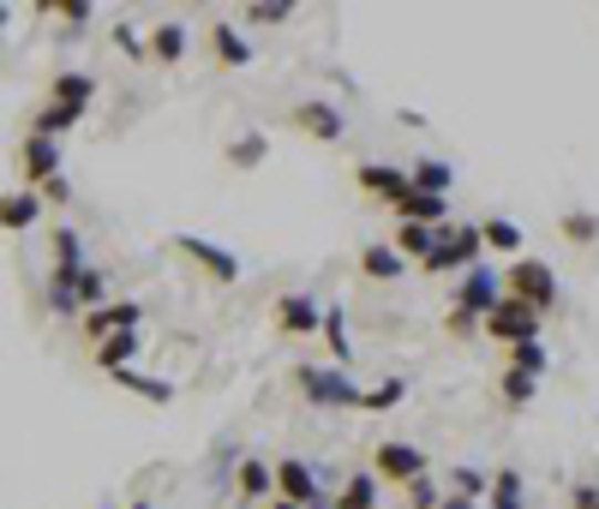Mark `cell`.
Returning a JSON list of instances; mask_svg holds the SVG:
<instances>
[{
    "label": "cell",
    "instance_id": "obj_1",
    "mask_svg": "<svg viewBox=\"0 0 599 509\" xmlns=\"http://www.w3.org/2000/svg\"><path fill=\"white\" fill-rule=\"evenodd\" d=\"M539 330H546V312L528 300H516V294H504L498 305H492V318H486V336L498 342V347H521V342H539Z\"/></svg>",
    "mask_w": 599,
    "mask_h": 509
},
{
    "label": "cell",
    "instance_id": "obj_2",
    "mask_svg": "<svg viewBox=\"0 0 599 509\" xmlns=\"http://www.w3.org/2000/svg\"><path fill=\"white\" fill-rule=\"evenodd\" d=\"M288 377H295V389L312 407H360V389L342 377V366H312V360H306V366H295Z\"/></svg>",
    "mask_w": 599,
    "mask_h": 509
},
{
    "label": "cell",
    "instance_id": "obj_3",
    "mask_svg": "<svg viewBox=\"0 0 599 509\" xmlns=\"http://www.w3.org/2000/svg\"><path fill=\"white\" fill-rule=\"evenodd\" d=\"M372 474L384 479V486H420V479H426V449L420 444H402V438H384L372 449Z\"/></svg>",
    "mask_w": 599,
    "mask_h": 509
},
{
    "label": "cell",
    "instance_id": "obj_4",
    "mask_svg": "<svg viewBox=\"0 0 599 509\" xmlns=\"http://www.w3.org/2000/svg\"><path fill=\"white\" fill-rule=\"evenodd\" d=\"M504 294L551 312L558 305V276H551V264H539V258H516V264H504Z\"/></svg>",
    "mask_w": 599,
    "mask_h": 509
},
{
    "label": "cell",
    "instance_id": "obj_5",
    "mask_svg": "<svg viewBox=\"0 0 599 509\" xmlns=\"http://www.w3.org/2000/svg\"><path fill=\"white\" fill-rule=\"evenodd\" d=\"M270 318H276V330H282V336H295V342H312V336H324V305H318L312 294H300V288L276 294Z\"/></svg>",
    "mask_w": 599,
    "mask_h": 509
},
{
    "label": "cell",
    "instance_id": "obj_6",
    "mask_svg": "<svg viewBox=\"0 0 599 509\" xmlns=\"http://www.w3.org/2000/svg\"><path fill=\"white\" fill-rule=\"evenodd\" d=\"M168 246L186 258V264H198V276H210L216 288H234V282H240V258H234L228 246H210V240H198V235H174Z\"/></svg>",
    "mask_w": 599,
    "mask_h": 509
},
{
    "label": "cell",
    "instance_id": "obj_7",
    "mask_svg": "<svg viewBox=\"0 0 599 509\" xmlns=\"http://www.w3.org/2000/svg\"><path fill=\"white\" fill-rule=\"evenodd\" d=\"M19 174H24V186H49V180H61V144L54 138H42V133H24L19 138Z\"/></svg>",
    "mask_w": 599,
    "mask_h": 509
},
{
    "label": "cell",
    "instance_id": "obj_8",
    "mask_svg": "<svg viewBox=\"0 0 599 509\" xmlns=\"http://www.w3.org/2000/svg\"><path fill=\"white\" fill-rule=\"evenodd\" d=\"M504 300V288H498V270H486V264H474L456 282V300L450 305H462V312H474V318H492V305Z\"/></svg>",
    "mask_w": 599,
    "mask_h": 509
},
{
    "label": "cell",
    "instance_id": "obj_9",
    "mask_svg": "<svg viewBox=\"0 0 599 509\" xmlns=\"http://www.w3.org/2000/svg\"><path fill=\"white\" fill-rule=\"evenodd\" d=\"M138 318H144L138 300H109V305H96V312H84V336L102 347L109 336H121V330H138Z\"/></svg>",
    "mask_w": 599,
    "mask_h": 509
},
{
    "label": "cell",
    "instance_id": "obj_10",
    "mask_svg": "<svg viewBox=\"0 0 599 509\" xmlns=\"http://www.w3.org/2000/svg\"><path fill=\"white\" fill-rule=\"evenodd\" d=\"M276 498L312 509L318 498H324V491H318V468H306L300 456H282V461H276Z\"/></svg>",
    "mask_w": 599,
    "mask_h": 509
},
{
    "label": "cell",
    "instance_id": "obj_11",
    "mask_svg": "<svg viewBox=\"0 0 599 509\" xmlns=\"http://www.w3.org/2000/svg\"><path fill=\"white\" fill-rule=\"evenodd\" d=\"M295 126H300L306 138H318V144H335V138L348 133V121H342V108H335V102H300Z\"/></svg>",
    "mask_w": 599,
    "mask_h": 509
},
{
    "label": "cell",
    "instance_id": "obj_12",
    "mask_svg": "<svg viewBox=\"0 0 599 509\" xmlns=\"http://www.w3.org/2000/svg\"><path fill=\"white\" fill-rule=\"evenodd\" d=\"M354 180H360V193H366V198H384V204H396L407 193V168H390V163H360Z\"/></svg>",
    "mask_w": 599,
    "mask_h": 509
},
{
    "label": "cell",
    "instance_id": "obj_13",
    "mask_svg": "<svg viewBox=\"0 0 599 509\" xmlns=\"http://www.w3.org/2000/svg\"><path fill=\"white\" fill-rule=\"evenodd\" d=\"M234 486H240V503L276 498V461H265V456H246L240 468H234Z\"/></svg>",
    "mask_w": 599,
    "mask_h": 509
},
{
    "label": "cell",
    "instance_id": "obj_14",
    "mask_svg": "<svg viewBox=\"0 0 599 509\" xmlns=\"http://www.w3.org/2000/svg\"><path fill=\"white\" fill-rule=\"evenodd\" d=\"M42 222V193H31V186H19V193H7V204H0V228L7 235H24V228Z\"/></svg>",
    "mask_w": 599,
    "mask_h": 509
},
{
    "label": "cell",
    "instance_id": "obj_15",
    "mask_svg": "<svg viewBox=\"0 0 599 509\" xmlns=\"http://www.w3.org/2000/svg\"><path fill=\"white\" fill-rule=\"evenodd\" d=\"M390 210L402 216V222H426V228H444V216H450V198H432V193H414V186H407V193L390 204Z\"/></svg>",
    "mask_w": 599,
    "mask_h": 509
},
{
    "label": "cell",
    "instance_id": "obj_16",
    "mask_svg": "<svg viewBox=\"0 0 599 509\" xmlns=\"http://www.w3.org/2000/svg\"><path fill=\"white\" fill-rule=\"evenodd\" d=\"M437 240H444V228H426V222H396V252L402 258H414V264H426V258L437 252Z\"/></svg>",
    "mask_w": 599,
    "mask_h": 509
},
{
    "label": "cell",
    "instance_id": "obj_17",
    "mask_svg": "<svg viewBox=\"0 0 599 509\" xmlns=\"http://www.w3.org/2000/svg\"><path fill=\"white\" fill-rule=\"evenodd\" d=\"M360 276L366 282H396V276H407V258L396 246H360Z\"/></svg>",
    "mask_w": 599,
    "mask_h": 509
},
{
    "label": "cell",
    "instance_id": "obj_18",
    "mask_svg": "<svg viewBox=\"0 0 599 509\" xmlns=\"http://www.w3.org/2000/svg\"><path fill=\"white\" fill-rule=\"evenodd\" d=\"M210 54L223 66H252V42H246V31H234V24H223V19L210 24Z\"/></svg>",
    "mask_w": 599,
    "mask_h": 509
},
{
    "label": "cell",
    "instance_id": "obj_19",
    "mask_svg": "<svg viewBox=\"0 0 599 509\" xmlns=\"http://www.w3.org/2000/svg\"><path fill=\"white\" fill-rule=\"evenodd\" d=\"M91 96H96V79L91 72H61V79H49V102H66V108H91Z\"/></svg>",
    "mask_w": 599,
    "mask_h": 509
},
{
    "label": "cell",
    "instance_id": "obj_20",
    "mask_svg": "<svg viewBox=\"0 0 599 509\" xmlns=\"http://www.w3.org/2000/svg\"><path fill=\"white\" fill-rule=\"evenodd\" d=\"M407 186H414V193H432V198H450V186H456V168L437 163V156H426V163L407 168Z\"/></svg>",
    "mask_w": 599,
    "mask_h": 509
},
{
    "label": "cell",
    "instance_id": "obj_21",
    "mask_svg": "<svg viewBox=\"0 0 599 509\" xmlns=\"http://www.w3.org/2000/svg\"><path fill=\"white\" fill-rule=\"evenodd\" d=\"M138 347H144V342H138V330H121V336H109V342L96 347V366L114 377V372H126V366L138 360Z\"/></svg>",
    "mask_w": 599,
    "mask_h": 509
},
{
    "label": "cell",
    "instance_id": "obj_22",
    "mask_svg": "<svg viewBox=\"0 0 599 509\" xmlns=\"http://www.w3.org/2000/svg\"><path fill=\"white\" fill-rule=\"evenodd\" d=\"M79 121H84V114H79V108H66V102H42V108L31 114V133H42V138L61 144V133H72Z\"/></svg>",
    "mask_w": 599,
    "mask_h": 509
},
{
    "label": "cell",
    "instance_id": "obj_23",
    "mask_svg": "<svg viewBox=\"0 0 599 509\" xmlns=\"http://www.w3.org/2000/svg\"><path fill=\"white\" fill-rule=\"evenodd\" d=\"M151 61H163V66L186 61V24L180 19H168V24H156V31H151Z\"/></svg>",
    "mask_w": 599,
    "mask_h": 509
},
{
    "label": "cell",
    "instance_id": "obj_24",
    "mask_svg": "<svg viewBox=\"0 0 599 509\" xmlns=\"http://www.w3.org/2000/svg\"><path fill=\"white\" fill-rule=\"evenodd\" d=\"M378 486H384V479L378 474H348L342 479V491H335V509H378Z\"/></svg>",
    "mask_w": 599,
    "mask_h": 509
},
{
    "label": "cell",
    "instance_id": "obj_25",
    "mask_svg": "<svg viewBox=\"0 0 599 509\" xmlns=\"http://www.w3.org/2000/svg\"><path fill=\"white\" fill-rule=\"evenodd\" d=\"M479 228H486V246H492V252H504L509 264H516V258H528V252H521V228L509 222V216H486Z\"/></svg>",
    "mask_w": 599,
    "mask_h": 509
},
{
    "label": "cell",
    "instance_id": "obj_26",
    "mask_svg": "<svg viewBox=\"0 0 599 509\" xmlns=\"http://www.w3.org/2000/svg\"><path fill=\"white\" fill-rule=\"evenodd\" d=\"M324 347H330L335 366H348V360H354V342H348V312H342V305H324Z\"/></svg>",
    "mask_w": 599,
    "mask_h": 509
},
{
    "label": "cell",
    "instance_id": "obj_27",
    "mask_svg": "<svg viewBox=\"0 0 599 509\" xmlns=\"http://www.w3.org/2000/svg\"><path fill=\"white\" fill-rule=\"evenodd\" d=\"M551 354L546 342H521V347H504V372H528V377H546Z\"/></svg>",
    "mask_w": 599,
    "mask_h": 509
},
{
    "label": "cell",
    "instance_id": "obj_28",
    "mask_svg": "<svg viewBox=\"0 0 599 509\" xmlns=\"http://www.w3.org/2000/svg\"><path fill=\"white\" fill-rule=\"evenodd\" d=\"M114 384H121V389H133V396H144V402H174V384H168V377H144V372H133V366H126V372H114Z\"/></svg>",
    "mask_w": 599,
    "mask_h": 509
},
{
    "label": "cell",
    "instance_id": "obj_29",
    "mask_svg": "<svg viewBox=\"0 0 599 509\" xmlns=\"http://www.w3.org/2000/svg\"><path fill=\"white\" fill-rule=\"evenodd\" d=\"M402 402H407V384H402V377H384V384L360 389V414H390V407H402Z\"/></svg>",
    "mask_w": 599,
    "mask_h": 509
},
{
    "label": "cell",
    "instance_id": "obj_30",
    "mask_svg": "<svg viewBox=\"0 0 599 509\" xmlns=\"http://www.w3.org/2000/svg\"><path fill=\"white\" fill-rule=\"evenodd\" d=\"M492 509H521L528 503V486H521V474L516 468H498L492 474V498H486Z\"/></svg>",
    "mask_w": 599,
    "mask_h": 509
},
{
    "label": "cell",
    "instance_id": "obj_31",
    "mask_svg": "<svg viewBox=\"0 0 599 509\" xmlns=\"http://www.w3.org/2000/svg\"><path fill=\"white\" fill-rule=\"evenodd\" d=\"M426 276H444V270H462L467 276V264H462V252H456V222H444V240H437V252L420 264Z\"/></svg>",
    "mask_w": 599,
    "mask_h": 509
},
{
    "label": "cell",
    "instance_id": "obj_32",
    "mask_svg": "<svg viewBox=\"0 0 599 509\" xmlns=\"http://www.w3.org/2000/svg\"><path fill=\"white\" fill-rule=\"evenodd\" d=\"M265 156H270L265 133H246V138H234V144H228V163H234V168H258Z\"/></svg>",
    "mask_w": 599,
    "mask_h": 509
},
{
    "label": "cell",
    "instance_id": "obj_33",
    "mask_svg": "<svg viewBox=\"0 0 599 509\" xmlns=\"http://www.w3.org/2000/svg\"><path fill=\"white\" fill-rule=\"evenodd\" d=\"M79 258H84V240H79V228H54V270H84Z\"/></svg>",
    "mask_w": 599,
    "mask_h": 509
},
{
    "label": "cell",
    "instance_id": "obj_34",
    "mask_svg": "<svg viewBox=\"0 0 599 509\" xmlns=\"http://www.w3.org/2000/svg\"><path fill=\"white\" fill-rule=\"evenodd\" d=\"M450 491H456V498H492V479L479 474V468H450Z\"/></svg>",
    "mask_w": 599,
    "mask_h": 509
},
{
    "label": "cell",
    "instance_id": "obj_35",
    "mask_svg": "<svg viewBox=\"0 0 599 509\" xmlns=\"http://www.w3.org/2000/svg\"><path fill=\"white\" fill-rule=\"evenodd\" d=\"M558 235H564L569 246H593V240H599V222H593L588 210H569L564 222H558Z\"/></svg>",
    "mask_w": 599,
    "mask_h": 509
},
{
    "label": "cell",
    "instance_id": "obj_36",
    "mask_svg": "<svg viewBox=\"0 0 599 509\" xmlns=\"http://www.w3.org/2000/svg\"><path fill=\"white\" fill-rule=\"evenodd\" d=\"M79 300L91 305V312H96V305H109V276L84 264V270H79Z\"/></svg>",
    "mask_w": 599,
    "mask_h": 509
},
{
    "label": "cell",
    "instance_id": "obj_37",
    "mask_svg": "<svg viewBox=\"0 0 599 509\" xmlns=\"http://www.w3.org/2000/svg\"><path fill=\"white\" fill-rule=\"evenodd\" d=\"M504 402H516V407H528L534 396H539V377H528V372H504Z\"/></svg>",
    "mask_w": 599,
    "mask_h": 509
},
{
    "label": "cell",
    "instance_id": "obj_38",
    "mask_svg": "<svg viewBox=\"0 0 599 509\" xmlns=\"http://www.w3.org/2000/svg\"><path fill=\"white\" fill-rule=\"evenodd\" d=\"M288 19H295L288 0H258V7H246V24H288Z\"/></svg>",
    "mask_w": 599,
    "mask_h": 509
},
{
    "label": "cell",
    "instance_id": "obj_39",
    "mask_svg": "<svg viewBox=\"0 0 599 509\" xmlns=\"http://www.w3.org/2000/svg\"><path fill=\"white\" fill-rule=\"evenodd\" d=\"M114 49H121L126 61H144V54H151V37H138L133 24H114Z\"/></svg>",
    "mask_w": 599,
    "mask_h": 509
},
{
    "label": "cell",
    "instance_id": "obj_40",
    "mask_svg": "<svg viewBox=\"0 0 599 509\" xmlns=\"http://www.w3.org/2000/svg\"><path fill=\"white\" fill-rule=\"evenodd\" d=\"M37 12H54V19H66V24H84L91 19V0H42Z\"/></svg>",
    "mask_w": 599,
    "mask_h": 509
},
{
    "label": "cell",
    "instance_id": "obj_41",
    "mask_svg": "<svg viewBox=\"0 0 599 509\" xmlns=\"http://www.w3.org/2000/svg\"><path fill=\"white\" fill-rule=\"evenodd\" d=\"M444 330H450V336H474V330H486V318H474V312H462V305H450V312H444Z\"/></svg>",
    "mask_w": 599,
    "mask_h": 509
},
{
    "label": "cell",
    "instance_id": "obj_42",
    "mask_svg": "<svg viewBox=\"0 0 599 509\" xmlns=\"http://www.w3.org/2000/svg\"><path fill=\"white\" fill-rule=\"evenodd\" d=\"M407 509H444V498H437V486H432V479L407 486Z\"/></svg>",
    "mask_w": 599,
    "mask_h": 509
},
{
    "label": "cell",
    "instance_id": "obj_43",
    "mask_svg": "<svg viewBox=\"0 0 599 509\" xmlns=\"http://www.w3.org/2000/svg\"><path fill=\"white\" fill-rule=\"evenodd\" d=\"M569 509H599V486H576L569 491Z\"/></svg>",
    "mask_w": 599,
    "mask_h": 509
},
{
    "label": "cell",
    "instance_id": "obj_44",
    "mask_svg": "<svg viewBox=\"0 0 599 509\" xmlns=\"http://www.w3.org/2000/svg\"><path fill=\"white\" fill-rule=\"evenodd\" d=\"M72 193H66V180H49V186H42V204H66Z\"/></svg>",
    "mask_w": 599,
    "mask_h": 509
},
{
    "label": "cell",
    "instance_id": "obj_45",
    "mask_svg": "<svg viewBox=\"0 0 599 509\" xmlns=\"http://www.w3.org/2000/svg\"><path fill=\"white\" fill-rule=\"evenodd\" d=\"M444 509H479L474 498H456V491H450V498H444Z\"/></svg>",
    "mask_w": 599,
    "mask_h": 509
},
{
    "label": "cell",
    "instance_id": "obj_46",
    "mask_svg": "<svg viewBox=\"0 0 599 509\" xmlns=\"http://www.w3.org/2000/svg\"><path fill=\"white\" fill-rule=\"evenodd\" d=\"M270 509H300V503H288V498H270Z\"/></svg>",
    "mask_w": 599,
    "mask_h": 509
},
{
    "label": "cell",
    "instance_id": "obj_47",
    "mask_svg": "<svg viewBox=\"0 0 599 509\" xmlns=\"http://www.w3.org/2000/svg\"><path fill=\"white\" fill-rule=\"evenodd\" d=\"M312 509H335V503H330V498H318V503H312Z\"/></svg>",
    "mask_w": 599,
    "mask_h": 509
},
{
    "label": "cell",
    "instance_id": "obj_48",
    "mask_svg": "<svg viewBox=\"0 0 599 509\" xmlns=\"http://www.w3.org/2000/svg\"><path fill=\"white\" fill-rule=\"evenodd\" d=\"M133 509H156V503H133Z\"/></svg>",
    "mask_w": 599,
    "mask_h": 509
},
{
    "label": "cell",
    "instance_id": "obj_49",
    "mask_svg": "<svg viewBox=\"0 0 599 509\" xmlns=\"http://www.w3.org/2000/svg\"><path fill=\"white\" fill-rule=\"evenodd\" d=\"M240 509H252V503H240Z\"/></svg>",
    "mask_w": 599,
    "mask_h": 509
}]
</instances>
